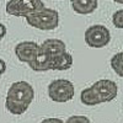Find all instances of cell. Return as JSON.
<instances>
[{
    "instance_id": "cell-1",
    "label": "cell",
    "mask_w": 123,
    "mask_h": 123,
    "mask_svg": "<svg viewBox=\"0 0 123 123\" xmlns=\"http://www.w3.org/2000/svg\"><path fill=\"white\" fill-rule=\"evenodd\" d=\"M35 98V90L27 81H16L9 87L5 107L12 115H22Z\"/></svg>"
},
{
    "instance_id": "cell-2",
    "label": "cell",
    "mask_w": 123,
    "mask_h": 123,
    "mask_svg": "<svg viewBox=\"0 0 123 123\" xmlns=\"http://www.w3.org/2000/svg\"><path fill=\"white\" fill-rule=\"evenodd\" d=\"M26 21L30 26L42 31H52L59 25V14L57 10L44 7L39 11L31 14L26 17Z\"/></svg>"
},
{
    "instance_id": "cell-3",
    "label": "cell",
    "mask_w": 123,
    "mask_h": 123,
    "mask_svg": "<svg viewBox=\"0 0 123 123\" xmlns=\"http://www.w3.org/2000/svg\"><path fill=\"white\" fill-rule=\"evenodd\" d=\"M44 9L42 0H10L6 4L5 11L16 17H27L31 14H35Z\"/></svg>"
},
{
    "instance_id": "cell-4",
    "label": "cell",
    "mask_w": 123,
    "mask_h": 123,
    "mask_svg": "<svg viewBox=\"0 0 123 123\" xmlns=\"http://www.w3.org/2000/svg\"><path fill=\"white\" fill-rule=\"evenodd\" d=\"M75 95V87L71 81L67 79H57L53 80L48 85V96L54 102H68Z\"/></svg>"
},
{
    "instance_id": "cell-5",
    "label": "cell",
    "mask_w": 123,
    "mask_h": 123,
    "mask_svg": "<svg viewBox=\"0 0 123 123\" xmlns=\"http://www.w3.org/2000/svg\"><path fill=\"white\" fill-rule=\"evenodd\" d=\"M85 42L91 48H102L110 43L111 33L104 25H92L85 31Z\"/></svg>"
},
{
    "instance_id": "cell-6",
    "label": "cell",
    "mask_w": 123,
    "mask_h": 123,
    "mask_svg": "<svg viewBox=\"0 0 123 123\" xmlns=\"http://www.w3.org/2000/svg\"><path fill=\"white\" fill-rule=\"evenodd\" d=\"M101 97L102 102H110L112 100H115L118 94V86L115 81H112L110 79H101L97 80L96 83L92 85Z\"/></svg>"
},
{
    "instance_id": "cell-7",
    "label": "cell",
    "mask_w": 123,
    "mask_h": 123,
    "mask_svg": "<svg viewBox=\"0 0 123 123\" xmlns=\"http://www.w3.org/2000/svg\"><path fill=\"white\" fill-rule=\"evenodd\" d=\"M39 47H41L39 44H37L36 42H32V41L20 42L15 47V54H16V57L20 62L28 64L33 59V57L37 54Z\"/></svg>"
},
{
    "instance_id": "cell-8",
    "label": "cell",
    "mask_w": 123,
    "mask_h": 123,
    "mask_svg": "<svg viewBox=\"0 0 123 123\" xmlns=\"http://www.w3.org/2000/svg\"><path fill=\"white\" fill-rule=\"evenodd\" d=\"M28 65L35 71L52 70V57H50L47 52H44V50L42 49V47H39L37 54L28 63Z\"/></svg>"
},
{
    "instance_id": "cell-9",
    "label": "cell",
    "mask_w": 123,
    "mask_h": 123,
    "mask_svg": "<svg viewBox=\"0 0 123 123\" xmlns=\"http://www.w3.org/2000/svg\"><path fill=\"white\" fill-rule=\"evenodd\" d=\"M42 49L44 52H47L50 57H55L59 55L62 53L67 52V46L62 39H57V38H49L46 39L44 42L41 44Z\"/></svg>"
},
{
    "instance_id": "cell-10",
    "label": "cell",
    "mask_w": 123,
    "mask_h": 123,
    "mask_svg": "<svg viewBox=\"0 0 123 123\" xmlns=\"http://www.w3.org/2000/svg\"><path fill=\"white\" fill-rule=\"evenodd\" d=\"M70 4L76 14L89 15L97 9L98 1L97 0H70Z\"/></svg>"
},
{
    "instance_id": "cell-11",
    "label": "cell",
    "mask_w": 123,
    "mask_h": 123,
    "mask_svg": "<svg viewBox=\"0 0 123 123\" xmlns=\"http://www.w3.org/2000/svg\"><path fill=\"white\" fill-rule=\"evenodd\" d=\"M73 65V55L64 52L59 55L52 57V70H68Z\"/></svg>"
},
{
    "instance_id": "cell-12",
    "label": "cell",
    "mask_w": 123,
    "mask_h": 123,
    "mask_svg": "<svg viewBox=\"0 0 123 123\" xmlns=\"http://www.w3.org/2000/svg\"><path fill=\"white\" fill-rule=\"evenodd\" d=\"M80 100L86 106H96V105H100V104H104L102 100H101V97L96 92V90L92 86L86 87V89H84L83 91H81Z\"/></svg>"
},
{
    "instance_id": "cell-13",
    "label": "cell",
    "mask_w": 123,
    "mask_h": 123,
    "mask_svg": "<svg viewBox=\"0 0 123 123\" xmlns=\"http://www.w3.org/2000/svg\"><path fill=\"white\" fill-rule=\"evenodd\" d=\"M110 64H111V68L113 69L115 73L118 76L123 78V50H122V52L116 53L113 57L111 58Z\"/></svg>"
},
{
    "instance_id": "cell-14",
    "label": "cell",
    "mask_w": 123,
    "mask_h": 123,
    "mask_svg": "<svg viewBox=\"0 0 123 123\" xmlns=\"http://www.w3.org/2000/svg\"><path fill=\"white\" fill-rule=\"evenodd\" d=\"M112 24H113L115 27L123 30V10H117L112 15Z\"/></svg>"
},
{
    "instance_id": "cell-15",
    "label": "cell",
    "mask_w": 123,
    "mask_h": 123,
    "mask_svg": "<svg viewBox=\"0 0 123 123\" xmlns=\"http://www.w3.org/2000/svg\"><path fill=\"white\" fill-rule=\"evenodd\" d=\"M65 123H91V122L85 116H71L67 119Z\"/></svg>"
},
{
    "instance_id": "cell-16",
    "label": "cell",
    "mask_w": 123,
    "mask_h": 123,
    "mask_svg": "<svg viewBox=\"0 0 123 123\" xmlns=\"http://www.w3.org/2000/svg\"><path fill=\"white\" fill-rule=\"evenodd\" d=\"M41 123H65L63 122L60 118H54V117H50V118H44Z\"/></svg>"
},
{
    "instance_id": "cell-17",
    "label": "cell",
    "mask_w": 123,
    "mask_h": 123,
    "mask_svg": "<svg viewBox=\"0 0 123 123\" xmlns=\"http://www.w3.org/2000/svg\"><path fill=\"white\" fill-rule=\"evenodd\" d=\"M5 35H6V27H5L4 24L0 22V41L5 37Z\"/></svg>"
},
{
    "instance_id": "cell-18",
    "label": "cell",
    "mask_w": 123,
    "mask_h": 123,
    "mask_svg": "<svg viewBox=\"0 0 123 123\" xmlns=\"http://www.w3.org/2000/svg\"><path fill=\"white\" fill-rule=\"evenodd\" d=\"M5 70H6V63L0 58V75H3L5 73Z\"/></svg>"
},
{
    "instance_id": "cell-19",
    "label": "cell",
    "mask_w": 123,
    "mask_h": 123,
    "mask_svg": "<svg viewBox=\"0 0 123 123\" xmlns=\"http://www.w3.org/2000/svg\"><path fill=\"white\" fill-rule=\"evenodd\" d=\"M116 3H118V4H123V0H116Z\"/></svg>"
},
{
    "instance_id": "cell-20",
    "label": "cell",
    "mask_w": 123,
    "mask_h": 123,
    "mask_svg": "<svg viewBox=\"0 0 123 123\" xmlns=\"http://www.w3.org/2000/svg\"><path fill=\"white\" fill-rule=\"evenodd\" d=\"M112 1H116V0H112Z\"/></svg>"
}]
</instances>
